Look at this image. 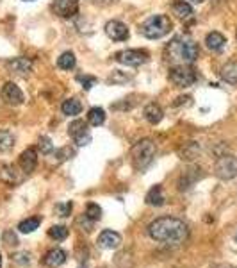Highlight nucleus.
<instances>
[{
    "mask_svg": "<svg viewBox=\"0 0 237 268\" xmlns=\"http://www.w3.org/2000/svg\"><path fill=\"white\" fill-rule=\"evenodd\" d=\"M38 149L41 150V154H45V156H48V154L54 152V145H52L50 138H47V136H41V138H39Z\"/></svg>",
    "mask_w": 237,
    "mask_h": 268,
    "instance_id": "obj_31",
    "label": "nucleus"
},
{
    "mask_svg": "<svg viewBox=\"0 0 237 268\" xmlns=\"http://www.w3.org/2000/svg\"><path fill=\"white\" fill-rule=\"evenodd\" d=\"M20 168H22V172L24 174H32L36 168V165H38V152H36L34 149H27L22 152V156H20Z\"/></svg>",
    "mask_w": 237,
    "mask_h": 268,
    "instance_id": "obj_13",
    "label": "nucleus"
},
{
    "mask_svg": "<svg viewBox=\"0 0 237 268\" xmlns=\"http://www.w3.org/2000/svg\"><path fill=\"white\" fill-rule=\"evenodd\" d=\"M15 136L11 130L8 129H0V152H9L15 149Z\"/></svg>",
    "mask_w": 237,
    "mask_h": 268,
    "instance_id": "obj_24",
    "label": "nucleus"
},
{
    "mask_svg": "<svg viewBox=\"0 0 237 268\" xmlns=\"http://www.w3.org/2000/svg\"><path fill=\"white\" fill-rule=\"evenodd\" d=\"M150 238L164 245H182L189 236V229L182 220L173 217H161L148 225Z\"/></svg>",
    "mask_w": 237,
    "mask_h": 268,
    "instance_id": "obj_1",
    "label": "nucleus"
},
{
    "mask_svg": "<svg viewBox=\"0 0 237 268\" xmlns=\"http://www.w3.org/2000/svg\"><path fill=\"white\" fill-rule=\"evenodd\" d=\"M144 202H146L148 206H155V208L163 206L164 202H166L163 188H161V186H153V188L146 193V197H144Z\"/></svg>",
    "mask_w": 237,
    "mask_h": 268,
    "instance_id": "obj_22",
    "label": "nucleus"
},
{
    "mask_svg": "<svg viewBox=\"0 0 237 268\" xmlns=\"http://www.w3.org/2000/svg\"><path fill=\"white\" fill-rule=\"evenodd\" d=\"M128 79H130V75H123V74H121V70H114L113 74L109 75V83H113V84L127 83Z\"/></svg>",
    "mask_w": 237,
    "mask_h": 268,
    "instance_id": "obj_34",
    "label": "nucleus"
},
{
    "mask_svg": "<svg viewBox=\"0 0 237 268\" xmlns=\"http://www.w3.org/2000/svg\"><path fill=\"white\" fill-rule=\"evenodd\" d=\"M0 95H2V100L6 104H9V106H20V104H24V93H22V90L15 83H6L2 86Z\"/></svg>",
    "mask_w": 237,
    "mask_h": 268,
    "instance_id": "obj_9",
    "label": "nucleus"
},
{
    "mask_svg": "<svg viewBox=\"0 0 237 268\" xmlns=\"http://www.w3.org/2000/svg\"><path fill=\"white\" fill-rule=\"evenodd\" d=\"M4 241H6V245H13V247L18 245V238H16L11 231H6L4 233Z\"/></svg>",
    "mask_w": 237,
    "mask_h": 268,
    "instance_id": "obj_35",
    "label": "nucleus"
},
{
    "mask_svg": "<svg viewBox=\"0 0 237 268\" xmlns=\"http://www.w3.org/2000/svg\"><path fill=\"white\" fill-rule=\"evenodd\" d=\"M48 234H50V238H54V240L62 241L68 238L70 231H68V227H64V225H54V227L48 229Z\"/></svg>",
    "mask_w": 237,
    "mask_h": 268,
    "instance_id": "obj_29",
    "label": "nucleus"
},
{
    "mask_svg": "<svg viewBox=\"0 0 237 268\" xmlns=\"http://www.w3.org/2000/svg\"><path fill=\"white\" fill-rule=\"evenodd\" d=\"M202 170L200 168H191V170H186L182 174V177L179 179V189H189L191 186L195 184L196 181H198L200 177H202V174H200Z\"/></svg>",
    "mask_w": 237,
    "mask_h": 268,
    "instance_id": "obj_17",
    "label": "nucleus"
},
{
    "mask_svg": "<svg viewBox=\"0 0 237 268\" xmlns=\"http://www.w3.org/2000/svg\"><path fill=\"white\" fill-rule=\"evenodd\" d=\"M39 224H41V220H39L38 217L27 218V220L20 222V225H18V231H20V233H24V234H31V233H34L36 229L39 227Z\"/></svg>",
    "mask_w": 237,
    "mask_h": 268,
    "instance_id": "obj_28",
    "label": "nucleus"
},
{
    "mask_svg": "<svg viewBox=\"0 0 237 268\" xmlns=\"http://www.w3.org/2000/svg\"><path fill=\"white\" fill-rule=\"evenodd\" d=\"M75 63H77V59H75L73 52H62L57 59V66L61 70H71V68H75Z\"/></svg>",
    "mask_w": 237,
    "mask_h": 268,
    "instance_id": "obj_27",
    "label": "nucleus"
},
{
    "mask_svg": "<svg viewBox=\"0 0 237 268\" xmlns=\"http://www.w3.org/2000/svg\"><path fill=\"white\" fill-rule=\"evenodd\" d=\"M216 175L223 181H232V179L237 177V158L230 154L219 156L218 161H216Z\"/></svg>",
    "mask_w": 237,
    "mask_h": 268,
    "instance_id": "obj_7",
    "label": "nucleus"
},
{
    "mask_svg": "<svg viewBox=\"0 0 237 268\" xmlns=\"http://www.w3.org/2000/svg\"><path fill=\"white\" fill-rule=\"evenodd\" d=\"M105 122V111L102 107H91L88 111V123L93 127H98Z\"/></svg>",
    "mask_w": 237,
    "mask_h": 268,
    "instance_id": "obj_26",
    "label": "nucleus"
},
{
    "mask_svg": "<svg viewBox=\"0 0 237 268\" xmlns=\"http://www.w3.org/2000/svg\"><path fill=\"white\" fill-rule=\"evenodd\" d=\"M114 59L120 64H125V66H139V64H144L150 59V54L146 50H141V48H128V50L116 52Z\"/></svg>",
    "mask_w": 237,
    "mask_h": 268,
    "instance_id": "obj_6",
    "label": "nucleus"
},
{
    "mask_svg": "<svg viewBox=\"0 0 237 268\" xmlns=\"http://www.w3.org/2000/svg\"><path fill=\"white\" fill-rule=\"evenodd\" d=\"M235 40H237V32H235Z\"/></svg>",
    "mask_w": 237,
    "mask_h": 268,
    "instance_id": "obj_40",
    "label": "nucleus"
},
{
    "mask_svg": "<svg viewBox=\"0 0 237 268\" xmlns=\"http://www.w3.org/2000/svg\"><path fill=\"white\" fill-rule=\"evenodd\" d=\"M52 9L57 16L61 18H71L77 15L78 11V2L77 0H54Z\"/></svg>",
    "mask_w": 237,
    "mask_h": 268,
    "instance_id": "obj_10",
    "label": "nucleus"
},
{
    "mask_svg": "<svg viewBox=\"0 0 237 268\" xmlns=\"http://www.w3.org/2000/svg\"><path fill=\"white\" fill-rule=\"evenodd\" d=\"M198 154H200V145L196 142H186L184 145L179 147L180 159H186V161H193L195 158H198Z\"/></svg>",
    "mask_w": 237,
    "mask_h": 268,
    "instance_id": "obj_18",
    "label": "nucleus"
},
{
    "mask_svg": "<svg viewBox=\"0 0 237 268\" xmlns=\"http://www.w3.org/2000/svg\"><path fill=\"white\" fill-rule=\"evenodd\" d=\"M81 268H84V266H81Z\"/></svg>",
    "mask_w": 237,
    "mask_h": 268,
    "instance_id": "obj_42",
    "label": "nucleus"
},
{
    "mask_svg": "<svg viewBox=\"0 0 237 268\" xmlns=\"http://www.w3.org/2000/svg\"><path fill=\"white\" fill-rule=\"evenodd\" d=\"M64 263H66V252L61 250V248H52L43 257V264L48 268H57Z\"/></svg>",
    "mask_w": 237,
    "mask_h": 268,
    "instance_id": "obj_15",
    "label": "nucleus"
},
{
    "mask_svg": "<svg viewBox=\"0 0 237 268\" xmlns=\"http://www.w3.org/2000/svg\"><path fill=\"white\" fill-rule=\"evenodd\" d=\"M86 217L90 218L91 222H98L102 218V209L98 208V204H88V208H86Z\"/></svg>",
    "mask_w": 237,
    "mask_h": 268,
    "instance_id": "obj_30",
    "label": "nucleus"
},
{
    "mask_svg": "<svg viewBox=\"0 0 237 268\" xmlns=\"http://www.w3.org/2000/svg\"><path fill=\"white\" fill-rule=\"evenodd\" d=\"M6 68L16 75H27L32 70V61L27 57H15V59H9L6 63Z\"/></svg>",
    "mask_w": 237,
    "mask_h": 268,
    "instance_id": "obj_14",
    "label": "nucleus"
},
{
    "mask_svg": "<svg viewBox=\"0 0 237 268\" xmlns=\"http://www.w3.org/2000/svg\"><path fill=\"white\" fill-rule=\"evenodd\" d=\"M184 2H187V4H202L203 0H184Z\"/></svg>",
    "mask_w": 237,
    "mask_h": 268,
    "instance_id": "obj_37",
    "label": "nucleus"
},
{
    "mask_svg": "<svg viewBox=\"0 0 237 268\" xmlns=\"http://www.w3.org/2000/svg\"><path fill=\"white\" fill-rule=\"evenodd\" d=\"M0 179H2L6 184L15 186L22 181V175L18 174V170H16L13 165H6V166H2V170H0Z\"/></svg>",
    "mask_w": 237,
    "mask_h": 268,
    "instance_id": "obj_19",
    "label": "nucleus"
},
{
    "mask_svg": "<svg viewBox=\"0 0 237 268\" xmlns=\"http://www.w3.org/2000/svg\"><path fill=\"white\" fill-rule=\"evenodd\" d=\"M105 34L113 41H125L128 38V27L120 20H113L105 24Z\"/></svg>",
    "mask_w": 237,
    "mask_h": 268,
    "instance_id": "obj_11",
    "label": "nucleus"
},
{
    "mask_svg": "<svg viewBox=\"0 0 237 268\" xmlns=\"http://www.w3.org/2000/svg\"><path fill=\"white\" fill-rule=\"evenodd\" d=\"M61 111L66 114V116H77V114H81V111H82V104L78 102L77 99H66L64 102H62Z\"/></svg>",
    "mask_w": 237,
    "mask_h": 268,
    "instance_id": "obj_25",
    "label": "nucleus"
},
{
    "mask_svg": "<svg viewBox=\"0 0 237 268\" xmlns=\"http://www.w3.org/2000/svg\"><path fill=\"white\" fill-rule=\"evenodd\" d=\"M182 104H191V97H179V99L173 102V106H182Z\"/></svg>",
    "mask_w": 237,
    "mask_h": 268,
    "instance_id": "obj_36",
    "label": "nucleus"
},
{
    "mask_svg": "<svg viewBox=\"0 0 237 268\" xmlns=\"http://www.w3.org/2000/svg\"><path fill=\"white\" fill-rule=\"evenodd\" d=\"M143 114H144V120H146L148 123H152V125H157V123H159L161 120H163V116H164L163 107H161L159 104H155V102H150L148 106H144Z\"/></svg>",
    "mask_w": 237,
    "mask_h": 268,
    "instance_id": "obj_16",
    "label": "nucleus"
},
{
    "mask_svg": "<svg viewBox=\"0 0 237 268\" xmlns=\"http://www.w3.org/2000/svg\"><path fill=\"white\" fill-rule=\"evenodd\" d=\"M71 209H73V204L71 202H64V204H57L55 206V213L59 215V217H70Z\"/></svg>",
    "mask_w": 237,
    "mask_h": 268,
    "instance_id": "obj_33",
    "label": "nucleus"
},
{
    "mask_svg": "<svg viewBox=\"0 0 237 268\" xmlns=\"http://www.w3.org/2000/svg\"><path fill=\"white\" fill-rule=\"evenodd\" d=\"M77 81L82 84V88H84L86 91L91 90V88L97 84V77H93V75H78Z\"/></svg>",
    "mask_w": 237,
    "mask_h": 268,
    "instance_id": "obj_32",
    "label": "nucleus"
},
{
    "mask_svg": "<svg viewBox=\"0 0 237 268\" xmlns=\"http://www.w3.org/2000/svg\"><path fill=\"white\" fill-rule=\"evenodd\" d=\"M198 54V43L195 40H191L189 36H177L166 47V59L173 61V63L179 61L180 64H191L196 61Z\"/></svg>",
    "mask_w": 237,
    "mask_h": 268,
    "instance_id": "obj_2",
    "label": "nucleus"
},
{
    "mask_svg": "<svg viewBox=\"0 0 237 268\" xmlns=\"http://www.w3.org/2000/svg\"><path fill=\"white\" fill-rule=\"evenodd\" d=\"M98 245H100L102 248L113 250V248H118L121 245V236L116 233V231L105 229V231H102L100 233V236H98Z\"/></svg>",
    "mask_w": 237,
    "mask_h": 268,
    "instance_id": "obj_12",
    "label": "nucleus"
},
{
    "mask_svg": "<svg viewBox=\"0 0 237 268\" xmlns=\"http://www.w3.org/2000/svg\"><path fill=\"white\" fill-rule=\"evenodd\" d=\"M68 134L78 147H84L91 142V132L88 129V122H84V120H73L68 127Z\"/></svg>",
    "mask_w": 237,
    "mask_h": 268,
    "instance_id": "obj_8",
    "label": "nucleus"
},
{
    "mask_svg": "<svg viewBox=\"0 0 237 268\" xmlns=\"http://www.w3.org/2000/svg\"><path fill=\"white\" fill-rule=\"evenodd\" d=\"M173 15L177 18H180V20H187V18L193 16V8H191V4L184 2V0H177L175 4H173Z\"/></svg>",
    "mask_w": 237,
    "mask_h": 268,
    "instance_id": "obj_23",
    "label": "nucleus"
},
{
    "mask_svg": "<svg viewBox=\"0 0 237 268\" xmlns=\"http://www.w3.org/2000/svg\"><path fill=\"white\" fill-rule=\"evenodd\" d=\"M235 241H237V236H235Z\"/></svg>",
    "mask_w": 237,
    "mask_h": 268,
    "instance_id": "obj_41",
    "label": "nucleus"
},
{
    "mask_svg": "<svg viewBox=\"0 0 237 268\" xmlns=\"http://www.w3.org/2000/svg\"><path fill=\"white\" fill-rule=\"evenodd\" d=\"M219 77L225 81L226 84H237V63L230 61L225 63L219 70Z\"/></svg>",
    "mask_w": 237,
    "mask_h": 268,
    "instance_id": "obj_21",
    "label": "nucleus"
},
{
    "mask_svg": "<svg viewBox=\"0 0 237 268\" xmlns=\"http://www.w3.org/2000/svg\"><path fill=\"white\" fill-rule=\"evenodd\" d=\"M225 43H226V40H225V36L221 34V32H209L207 34V38H205V45H207V48L209 50H212V52H219L223 47H225Z\"/></svg>",
    "mask_w": 237,
    "mask_h": 268,
    "instance_id": "obj_20",
    "label": "nucleus"
},
{
    "mask_svg": "<svg viewBox=\"0 0 237 268\" xmlns=\"http://www.w3.org/2000/svg\"><path fill=\"white\" fill-rule=\"evenodd\" d=\"M171 29H173V22L170 20V16L153 15L143 22L139 32L148 40H159V38H164L166 34H170Z\"/></svg>",
    "mask_w": 237,
    "mask_h": 268,
    "instance_id": "obj_3",
    "label": "nucleus"
},
{
    "mask_svg": "<svg viewBox=\"0 0 237 268\" xmlns=\"http://www.w3.org/2000/svg\"><path fill=\"white\" fill-rule=\"evenodd\" d=\"M132 165L137 170H144L155 158V143L152 140H141L130 150Z\"/></svg>",
    "mask_w": 237,
    "mask_h": 268,
    "instance_id": "obj_4",
    "label": "nucleus"
},
{
    "mask_svg": "<svg viewBox=\"0 0 237 268\" xmlns=\"http://www.w3.org/2000/svg\"><path fill=\"white\" fill-rule=\"evenodd\" d=\"M0 268H2V254H0Z\"/></svg>",
    "mask_w": 237,
    "mask_h": 268,
    "instance_id": "obj_38",
    "label": "nucleus"
},
{
    "mask_svg": "<svg viewBox=\"0 0 237 268\" xmlns=\"http://www.w3.org/2000/svg\"><path fill=\"white\" fill-rule=\"evenodd\" d=\"M24 2H34V0H24Z\"/></svg>",
    "mask_w": 237,
    "mask_h": 268,
    "instance_id": "obj_39",
    "label": "nucleus"
},
{
    "mask_svg": "<svg viewBox=\"0 0 237 268\" xmlns=\"http://www.w3.org/2000/svg\"><path fill=\"white\" fill-rule=\"evenodd\" d=\"M170 81L175 84L177 88H189L196 83L198 75L189 64H177V66L170 68V74H168Z\"/></svg>",
    "mask_w": 237,
    "mask_h": 268,
    "instance_id": "obj_5",
    "label": "nucleus"
}]
</instances>
